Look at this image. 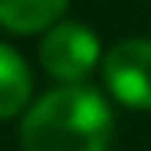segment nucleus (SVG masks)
Returning a JSON list of instances; mask_svg holds the SVG:
<instances>
[{"label": "nucleus", "mask_w": 151, "mask_h": 151, "mask_svg": "<svg viewBox=\"0 0 151 151\" xmlns=\"http://www.w3.org/2000/svg\"><path fill=\"white\" fill-rule=\"evenodd\" d=\"M110 141L113 106L89 83L48 89L21 120V151H106Z\"/></svg>", "instance_id": "obj_1"}, {"label": "nucleus", "mask_w": 151, "mask_h": 151, "mask_svg": "<svg viewBox=\"0 0 151 151\" xmlns=\"http://www.w3.org/2000/svg\"><path fill=\"white\" fill-rule=\"evenodd\" d=\"M38 58L58 86L86 83V76L100 69L103 62V45L93 28H86L79 21H58L55 28H48L38 45Z\"/></svg>", "instance_id": "obj_2"}, {"label": "nucleus", "mask_w": 151, "mask_h": 151, "mask_svg": "<svg viewBox=\"0 0 151 151\" xmlns=\"http://www.w3.org/2000/svg\"><path fill=\"white\" fill-rule=\"evenodd\" d=\"M106 93L127 110H151V38H120L100 62Z\"/></svg>", "instance_id": "obj_3"}, {"label": "nucleus", "mask_w": 151, "mask_h": 151, "mask_svg": "<svg viewBox=\"0 0 151 151\" xmlns=\"http://www.w3.org/2000/svg\"><path fill=\"white\" fill-rule=\"evenodd\" d=\"M69 0H0V28L10 35H45L65 14Z\"/></svg>", "instance_id": "obj_4"}, {"label": "nucleus", "mask_w": 151, "mask_h": 151, "mask_svg": "<svg viewBox=\"0 0 151 151\" xmlns=\"http://www.w3.org/2000/svg\"><path fill=\"white\" fill-rule=\"evenodd\" d=\"M31 103V69L10 45L0 41V120L17 117Z\"/></svg>", "instance_id": "obj_5"}]
</instances>
